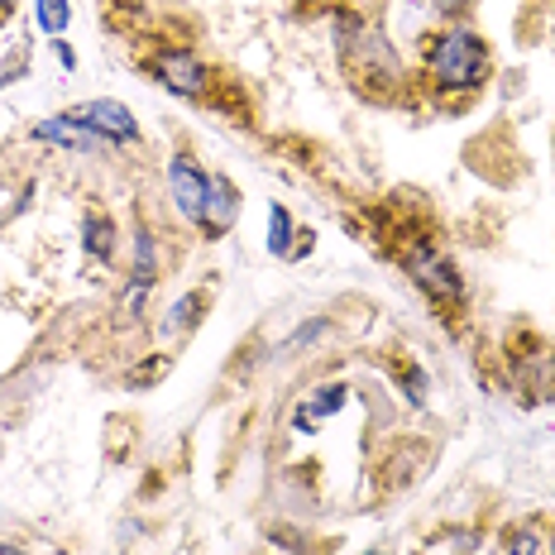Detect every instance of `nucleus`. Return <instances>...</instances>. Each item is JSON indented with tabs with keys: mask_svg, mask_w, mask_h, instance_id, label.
<instances>
[{
	"mask_svg": "<svg viewBox=\"0 0 555 555\" xmlns=\"http://www.w3.org/2000/svg\"><path fill=\"white\" fill-rule=\"evenodd\" d=\"M154 77L172 91V96H202L206 82H211V73H206L202 57L192 49H164L154 57Z\"/></svg>",
	"mask_w": 555,
	"mask_h": 555,
	"instance_id": "20e7f679",
	"label": "nucleus"
},
{
	"mask_svg": "<svg viewBox=\"0 0 555 555\" xmlns=\"http://www.w3.org/2000/svg\"><path fill=\"white\" fill-rule=\"evenodd\" d=\"M426 73L441 91H474L489 82V43L465 25H450L426 49Z\"/></svg>",
	"mask_w": 555,
	"mask_h": 555,
	"instance_id": "f257e3e1",
	"label": "nucleus"
},
{
	"mask_svg": "<svg viewBox=\"0 0 555 555\" xmlns=\"http://www.w3.org/2000/svg\"><path fill=\"white\" fill-rule=\"evenodd\" d=\"M158 283V240L144 225L134 230V263H130V293H125V317H139L144 297Z\"/></svg>",
	"mask_w": 555,
	"mask_h": 555,
	"instance_id": "0eeeda50",
	"label": "nucleus"
},
{
	"mask_svg": "<svg viewBox=\"0 0 555 555\" xmlns=\"http://www.w3.org/2000/svg\"><path fill=\"white\" fill-rule=\"evenodd\" d=\"M364 555H392L388 546H374V551H364Z\"/></svg>",
	"mask_w": 555,
	"mask_h": 555,
	"instance_id": "aec40b11",
	"label": "nucleus"
},
{
	"mask_svg": "<svg viewBox=\"0 0 555 555\" xmlns=\"http://www.w3.org/2000/svg\"><path fill=\"white\" fill-rule=\"evenodd\" d=\"M34 20H39V29L49 34V39H63L67 20H73V5H67V0H34Z\"/></svg>",
	"mask_w": 555,
	"mask_h": 555,
	"instance_id": "ddd939ff",
	"label": "nucleus"
},
{
	"mask_svg": "<svg viewBox=\"0 0 555 555\" xmlns=\"http://www.w3.org/2000/svg\"><path fill=\"white\" fill-rule=\"evenodd\" d=\"M507 555H546V541L537 527H517L507 531Z\"/></svg>",
	"mask_w": 555,
	"mask_h": 555,
	"instance_id": "2eb2a0df",
	"label": "nucleus"
},
{
	"mask_svg": "<svg viewBox=\"0 0 555 555\" xmlns=\"http://www.w3.org/2000/svg\"><path fill=\"white\" fill-rule=\"evenodd\" d=\"M34 139H43V144H53V149H73V154H106V149H115L111 139H101L91 125L77 120L73 111L39 120V125H34Z\"/></svg>",
	"mask_w": 555,
	"mask_h": 555,
	"instance_id": "39448f33",
	"label": "nucleus"
},
{
	"mask_svg": "<svg viewBox=\"0 0 555 555\" xmlns=\"http://www.w3.org/2000/svg\"><path fill=\"white\" fill-rule=\"evenodd\" d=\"M82 249L91 254V259H101V263L111 259V254H115V221H111V216L87 211V221H82Z\"/></svg>",
	"mask_w": 555,
	"mask_h": 555,
	"instance_id": "9d476101",
	"label": "nucleus"
},
{
	"mask_svg": "<svg viewBox=\"0 0 555 555\" xmlns=\"http://www.w3.org/2000/svg\"><path fill=\"white\" fill-rule=\"evenodd\" d=\"M293 211H287V206H269V254H278V259H287V254H293Z\"/></svg>",
	"mask_w": 555,
	"mask_h": 555,
	"instance_id": "f8f14e48",
	"label": "nucleus"
},
{
	"mask_svg": "<svg viewBox=\"0 0 555 555\" xmlns=\"http://www.w3.org/2000/svg\"><path fill=\"white\" fill-rule=\"evenodd\" d=\"M168 369H172V364H168V354H149L144 364L125 369V384H130V388H149V384H158V378H164Z\"/></svg>",
	"mask_w": 555,
	"mask_h": 555,
	"instance_id": "4468645a",
	"label": "nucleus"
},
{
	"mask_svg": "<svg viewBox=\"0 0 555 555\" xmlns=\"http://www.w3.org/2000/svg\"><path fill=\"white\" fill-rule=\"evenodd\" d=\"M0 555H25V551H20V546H5V541H0Z\"/></svg>",
	"mask_w": 555,
	"mask_h": 555,
	"instance_id": "a211bd4d",
	"label": "nucleus"
},
{
	"mask_svg": "<svg viewBox=\"0 0 555 555\" xmlns=\"http://www.w3.org/2000/svg\"><path fill=\"white\" fill-rule=\"evenodd\" d=\"M546 551H551V555H555V531H551V546H546Z\"/></svg>",
	"mask_w": 555,
	"mask_h": 555,
	"instance_id": "412c9836",
	"label": "nucleus"
},
{
	"mask_svg": "<svg viewBox=\"0 0 555 555\" xmlns=\"http://www.w3.org/2000/svg\"><path fill=\"white\" fill-rule=\"evenodd\" d=\"M202 307H206V297H202V293H182L178 302H172V307L164 311L158 331H164L168 340H172V335H188V331L196 326V321H202Z\"/></svg>",
	"mask_w": 555,
	"mask_h": 555,
	"instance_id": "1a4fd4ad",
	"label": "nucleus"
},
{
	"mask_svg": "<svg viewBox=\"0 0 555 555\" xmlns=\"http://www.w3.org/2000/svg\"><path fill=\"white\" fill-rule=\"evenodd\" d=\"M340 408H345V388H340V384L317 388V398H311L307 408L297 412V431H311V416H317V422H326V416H335Z\"/></svg>",
	"mask_w": 555,
	"mask_h": 555,
	"instance_id": "9b49d317",
	"label": "nucleus"
},
{
	"mask_svg": "<svg viewBox=\"0 0 555 555\" xmlns=\"http://www.w3.org/2000/svg\"><path fill=\"white\" fill-rule=\"evenodd\" d=\"M235 216H240V192H235V182H230V178H216V172H211V202H206L202 230H211V235H225V230L235 225Z\"/></svg>",
	"mask_w": 555,
	"mask_h": 555,
	"instance_id": "6e6552de",
	"label": "nucleus"
},
{
	"mask_svg": "<svg viewBox=\"0 0 555 555\" xmlns=\"http://www.w3.org/2000/svg\"><path fill=\"white\" fill-rule=\"evenodd\" d=\"M431 5L441 10V15L455 20V15H465V10H469V0H431Z\"/></svg>",
	"mask_w": 555,
	"mask_h": 555,
	"instance_id": "dca6fc26",
	"label": "nucleus"
},
{
	"mask_svg": "<svg viewBox=\"0 0 555 555\" xmlns=\"http://www.w3.org/2000/svg\"><path fill=\"white\" fill-rule=\"evenodd\" d=\"M10 10H15V0H0V15H10Z\"/></svg>",
	"mask_w": 555,
	"mask_h": 555,
	"instance_id": "6ab92c4d",
	"label": "nucleus"
},
{
	"mask_svg": "<svg viewBox=\"0 0 555 555\" xmlns=\"http://www.w3.org/2000/svg\"><path fill=\"white\" fill-rule=\"evenodd\" d=\"M168 196L182 211V221L202 225L206 221V202H211V172L196 164L192 154H178L168 164Z\"/></svg>",
	"mask_w": 555,
	"mask_h": 555,
	"instance_id": "7ed1b4c3",
	"label": "nucleus"
},
{
	"mask_svg": "<svg viewBox=\"0 0 555 555\" xmlns=\"http://www.w3.org/2000/svg\"><path fill=\"white\" fill-rule=\"evenodd\" d=\"M82 125H91L101 139H111V144H134L139 139V125H134V111L120 106V101H82V106L73 111Z\"/></svg>",
	"mask_w": 555,
	"mask_h": 555,
	"instance_id": "423d86ee",
	"label": "nucleus"
},
{
	"mask_svg": "<svg viewBox=\"0 0 555 555\" xmlns=\"http://www.w3.org/2000/svg\"><path fill=\"white\" fill-rule=\"evenodd\" d=\"M402 273H408L431 302H465V278H460V269L431 240H416V245L402 249Z\"/></svg>",
	"mask_w": 555,
	"mask_h": 555,
	"instance_id": "f03ea898",
	"label": "nucleus"
},
{
	"mask_svg": "<svg viewBox=\"0 0 555 555\" xmlns=\"http://www.w3.org/2000/svg\"><path fill=\"white\" fill-rule=\"evenodd\" d=\"M53 49H57V63H63V67H73V63H77V57H73V49H67V43H63V39H57V43H53Z\"/></svg>",
	"mask_w": 555,
	"mask_h": 555,
	"instance_id": "f3484780",
	"label": "nucleus"
}]
</instances>
